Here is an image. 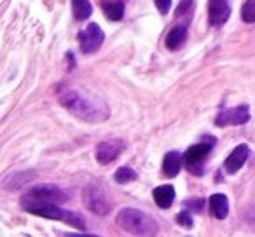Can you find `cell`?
I'll return each mask as SVG.
<instances>
[{
    "label": "cell",
    "instance_id": "1",
    "mask_svg": "<svg viewBox=\"0 0 255 237\" xmlns=\"http://www.w3.org/2000/svg\"><path fill=\"white\" fill-rule=\"evenodd\" d=\"M60 103L72 115H75L81 121L91 122V124L109 119V106L105 103L75 89H67L60 92Z\"/></svg>",
    "mask_w": 255,
    "mask_h": 237
},
{
    "label": "cell",
    "instance_id": "2",
    "mask_svg": "<svg viewBox=\"0 0 255 237\" xmlns=\"http://www.w3.org/2000/svg\"><path fill=\"white\" fill-rule=\"evenodd\" d=\"M116 222L124 232L135 234V236H154L159 230V225L152 216L135 208L121 209Z\"/></svg>",
    "mask_w": 255,
    "mask_h": 237
},
{
    "label": "cell",
    "instance_id": "3",
    "mask_svg": "<svg viewBox=\"0 0 255 237\" xmlns=\"http://www.w3.org/2000/svg\"><path fill=\"white\" fill-rule=\"evenodd\" d=\"M67 194L56 185H35L23 194L21 206L25 211L30 213L35 208H40V206L63 204V202H67Z\"/></svg>",
    "mask_w": 255,
    "mask_h": 237
},
{
    "label": "cell",
    "instance_id": "4",
    "mask_svg": "<svg viewBox=\"0 0 255 237\" xmlns=\"http://www.w3.org/2000/svg\"><path fill=\"white\" fill-rule=\"evenodd\" d=\"M35 216H42V218H49V220H58V222H63L67 225L74 227V229L84 230L86 229V222L81 215L77 213L67 211V209H61L60 204H49V206H40L35 208L33 211H30Z\"/></svg>",
    "mask_w": 255,
    "mask_h": 237
},
{
    "label": "cell",
    "instance_id": "5",
    "mask_svg": "<svg viewBox=\"0 0 255 237\" xmlns=\"http://www.w3.org/2000/svg\"><path fill=\"white\" fill-rule=\"evenodd\" d=\"M105 35H103V30L100 28L96 23H89L86 26V30H82L79 33V47H81L82 54H93L102 47Z\"/></svg>",
    "mask_w": 255,
    "mask_h": 237
},
{
    "label": "cell",
    "instance_id": "6",
    "mask_svg": "<svg viewBox=\"0 0 255 237\" xmlns=\"http://www.w3.org/2000/svg\"><path fill=\"white\" fill-rule=\"evenodd\" d=\"M248 121H250V108H248V105H240V106H233V108L220 110L215 119V124L219 128H226V126L247 124Z\"/></svg>",
    "mask_w": 255,
    "mask_h": 237
},
{
    "label": "cell",
    "instance_id": "7",
    "mask_svg": "<svg viewBox=\"0 0 255 237\" xmlns=\"http://www.w3.org/2000/svg\"><path fill=\"white\" fill-rule=\"evenodd\" d=\"M126 149V143L119 138H114V140H103V142L98 143L96 147V160L103 166L107 164L114 162L117 157L123 154V150Z\"/></svg>",
    "mask_w": 255,
    "mask_h": 237
},
{
    "label": "cell",
    "instance_id": "8",
    "mask_svg": "<svg viewBox=\"0 0 255 237\" xmlns=\"http://www.w3.org/2000/svg\"><path fill=\"white\" fill-rule=\"evenodd\" d=\"M212 142H213V140H212ZM212 142L196 143V145L189 147V149L185 150V154H184V162L187 164V167H191V169L194 171L196 167L201 166V162L206 159V156H208V154L212 152V149H213Z\"/></svg>",
    "mask_w": 255,
    "mask_h": 237
},
{
    "label": "cell",
    "instance_id": "9",
    "mask_svg": "<svg viewBox=\"0 0 255 237\" xmlns=\"http://www.w3.org/2000/svg\"><path fill=\"white\" fill-rule=\"evenodd\" d=\"M231 7L227 0H208V21L212 26H222L229 19Z\"/></svg>",
    "mask_w": 255,
    "mask_h": 237
},
{
    "label": "cell",
    "instance_id": "10",
    "mask_svg": "<svg viewBox=\"0 0 255 237\" xmlns=\"http://www.w3.org/2000/svg\"><path fill=\"white\" fill-rule=\"evenodd\" d=\"M248 157H250V149H248V145H245V143L238 145L236 149L229 154V157L226 159V162H224V169H226V173L227 174L238 173V171L245 166V162H247Z\"/></svg>",
    "mask_w": 255,
    "mask_h": 237
},
{
    "label": "cell",
    "instance_id": "11",
    "mask_svg": "<svg viewBox=\"0 0 255 237\" xmlns=\"http://www.w3.org/2000/svg\"><path fill=\"white\" fill-rule=\"evenodd\" d=\"M84 201H86V206H88L93 213H96V215L105 216L107 213L110 211L109 202L105 201L102 190H100V188H96V187H88V188H86Z\"/></svg>",
    "mask_w": 255,
    "mask_h": 237
},
{
    "label": "cell",
    "instance_id": "12",
    "mask_svg": "<svg viewBox=\"0 0 255 237\" xmlns=\"http://www.w3.org/2000/svg\"><path fill=\"white\" fill-rule=\"evenodd\" d=\"M182 162H184V156L177 150H171L164 156V160H163V171L166 176L170 178H175L178 174L182 167Z\"/></svg>",
    "mask_w": 255,
    "mask_h": 237
},
{
    "label": "cell",
    "instance_id": "13",
    "mask_svg": "<svg viewBox=\"0 0 255 237\" xmlns=\"http://www.w3.org/2000/svg\"><path fill=\"white\" fill-rule=\"evenodd\" d=\"M210 213L215 216L217 220H224L229 215V202L224 194H213L210 195Z\"/></svg>",
    "mask_w": 255,
    "mask_h": 237
},
{
    "label": "cell",
    "instance_id": "14",
    "mask_svg": "<svg viewBox=\"0 0 255 237\" xmlns=\"http://www.w3.org/2000/svg\"><path fill=\"white\" fill-rule=\"evenodd\" d=\"M187 40V26L185 25H177L170 30V33L166 35V47L170 51H177L184 46V42Z\"/></svg>",
    "mask_w": 255,
    "mask_h": 237
},
{
    "label": "cell",
    "instance_id": "15",
    "mask_svg": "<svg viewBox=\"0 0 255 237\" xmlns=\"http://www.w3.org/2000/svg\"><path fill=\"white\" fill-rule=\"evenodd\" d=\"M154 201L159 206L161 209L171 208L175 201V188L171 185H159V187L154 190Z\"/></svg>",
    "mask_w": 255,
    "mask_h": 237
},
{
    "label": "cell",
    "instance_id": "16",
    "mask_svg": "<svg viewBox=\"0 0 255 237\" xmlns=\"http://www.w3.org/2000/svg\"><path fill=\"white\" fill-rule=\"evenodd\" d=\"M102 11L112 21H121L124 16L123 0H102Z\"/></svg>",
    "mask_w": 255,
    "mask_h": 237
},
{
    "label": "cell",
    "instance_id": "17",
    "mask_svg": "<svg viewBox=\"0 0 255 237\" xmlns=\"http://www.w3.org/2000/svg\"><path fill=\"white\" fill-rule=\"evenodd\" d=\"M72 12L77 21H84L93 14V7L89 0H72Z\"/></svg>",
    "mask_w": 255,
    "mask_h": 237
},
{
    "label": "cell",
    "instance_id": "18",
    "mask_svg": "<svg viewBox=\"0 0 255 237\" xmlns=\"http://www.w3.org/2000/svg\"><path fill=\"white\" fill-rule=\"evenodd\" d=\"M114 180H116L117 183H121V185H126V183H129V181L136 180V173L129 166H123V167H119V169L116 171V174H114Z\"/></svg>",
    "mask_w": 255,
    "mask_h": 237
},
{
    "label": "cell",
    "instance_id": "19",
    "mask_svg": "<svg viewBox=\"0 0 255 237\" xmlns=\"http://www.w3.org/2000/svg\"><path fill=\"white\" fill-rule=\"evenodd\" d=\"M241 19L245 23H255V0H247L241 7Z\"/></svg>",
    "mask_w": 255,
    "mask_h": 237
},
{
    "label": "cell",
    "instance_id": "20",
    "mask_svg": "<svg viewBox=\"0 0 255 237\" xmlns=\"http://www.w3.org/2000/svg\"><path fill=\"white\" fill-rule=\"evenodd\" d=\"M177 222L180 223L182 227H187V229H191L192 227V216L189 211H182L177 215Z\"/></svg>",
    "mask_w": 255,
    "mask_h": 237
},
{
    "label": "cell",
    "instance_id": "21",
    "mask_svg": "<svg viewBox=\"0 0 255 237\" xmlns=\"http://www.w3.org/2000/svg\"><path fill=\"white\" fill-rule=\"evenodd\" d=\"M157 5V11L161 12V14H168V11H170L171 7V0H154Z\"/></svg>",
    "mask_w": 255,
    "mask_h": 237
}]
</instances>
